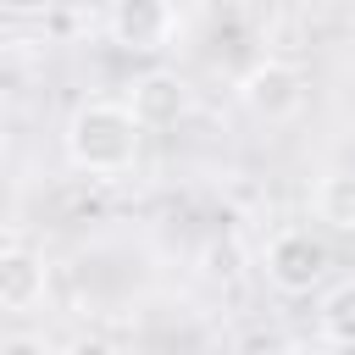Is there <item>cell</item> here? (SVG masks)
Returning a JSON list of instances; mask_svg holds the SVG:
<instances>
[{
  "mask_svg": "<svg viewBox=\"0 0 355 355\" xmlns=\"http://www.w3.org/2000/svg\"><path fill=\"white\" fill-rule=\"evenodd\" d=\"M67 161L89 178H122L139 166V144H144V128L133 122L128 100H83L72 105L67 116Z\"/></svg>",
  "mask_w": 355,
  "mask_h": 355,
  "instance_id": "cell-1",
  "label": "cell"
},
{
  "mask_svg": "<svg viewBox=\"0 0 355 355\" xmlns=\"http://www.w3.org/2000/svg\"><path fill=\"white\" fill-rule=\"evenodd\" d=\"M239 100L250 116L261 122H294L311 100V78L300 61H283V55H261L255 67L239 72Z\"/></svg>",
  "mask_w": 355,
  "mask_h": 355,
  "instance_id": "cell-2",
  "label": "cell"
},
{
  "mask_svg": "<svg viewBox=\"0 0 355 355\" xmlns=\"http://www.w3.org/2000/svg\"><path fill=\"white\" fill-rule=\"evenodd\" d=\"M261 272H266V283H272L277 294H288V300H305V294H316V288L327 283V272H333V255H327V244H322L311 227H283V233L266 244V255H261Z\"/></svg>",
  "mask_w": 355,
  "mask_h": 355,
  "instance_id": "cell-3",
  "label": "cell"
},
{
  "mask_svg": "<svg viewBox=\"0 0 355 355\" xmlns=\"http://www.w3.org/2000/svg\"><path fill=\"white\" fill-rule=\"evenodd\" d=\"M111 39L139 55H161L178 39V6L172 0H116L111 6Z\"/></svg>",
  "mask_w": 355,
  "mask_h": 355,
  "instance_id": "cell-4",
  "label": "cell"
},
{
  "mask_svg": "<svg viewBox=\"0 0 355 355\" xmlns=\"http://www.w3.org/2000/svg\"><path fill=\"white\" fill-rule=\"evenodd\" d=\"M128 111H133L139 128H178V122L194 111V89H189L178 72L150 67L144 78H133V89H128Z\"/></svg>",
  "mask_w": 355,
  "mask_h": 355,
  "instance_id": "cell-5",
  "label": "cell"
},
{
  "mask_svg": "<svg viewBox=\"0 0 355 355\" xmlns=\"http://www.w3.org/2000/svg\"><path fill=\"white\" fill-rule=\"evenodd\" d=\"M44 294H50V266H44V255L28 250V244H0V311L28 316V311L44 305Z\"/></svg>",
  "mask_w": 355,
  "mask_h": 355,
  "instance_id": "cell-6",
  "label": "cell"
},
{
  "mask_svg": "<svg viewBox=\"0 0 355 355\" xmlns=\"http://www.w3.org/2000/svg\"><path fill=\"white\" fill-rule=\"evenodd\" d=\"M311 211L333 233H355V172H322L311 189Z\"/></svg>",
  "mask_w": 355,
  "mask_h": 355,
  "instance_id": "cell-7",
  "label": "cell"
},
{
  "mask_svg": "<svg viewBox=\"0 0 355 355\" xmlns=\"http://www.w3.org/2000/svg\"><path fill=\"white\" fill-rule=\"evenodd\" d=\"M322 333L338 344H355V283H338L322 300Z\"/></svg>",
  "mask_w": 355,
  "mask_h": 355,
  "instance_id": "cell-8",
  "label": "cell"
},
{
  "mask_svg": "<svg viewBox=\"0 0 355 355\" xmlns=\"http://www.w3.org/2000/svg\"><path fill=\"white\" fill-rule=\"evenodd\" d=\"M61 355H122V349H116L111 338H94V333H83V338H72Z\"/></svg>",
  "mask_w": 355,
  "mask_h": 355,
  "instance_id": "cell-9",
  "label": "cell"
},
{
  "mask_svg": "<svg viewBox=\"0 0 355 355\" xmlns=\"http://www.w3.org/2000/svg\"><path fill=\"white\" fill-rule=\"evenodd\" d=\"M0 355H50V349L33 333H11V338H0Z\"/></svg>",
  "mask_w": 355,
  "mask_h": 355,
  "instance_id": "cell-10",
  "label": "cell"
},
{
  "mask_svg": "<svg viewBox=\"0 0 355 355\" xmlns=\"http://www.w3.org/2000/svg\"><path fill=\"white\" fill-rule=\"evenodd\" d=\"M55 0H0V11H11V17H44Z\"/></svg>",
  "mask_w": 355,
  "mask_h": 355,
  "instance_id": "cell-11",
  "label": "cell"
},
{
  "mask_svg": "<svg viewBox=\"0 0 355 355\" xmlns=\"http://www.w3.org/2000/svg\"><path fill=\"white\" fill-rule=\"evenodd\" d=\"M0 116H6V83H0Z\"/></svg>",
  "mask_w": 355,
  "mask_h": 355,
  "instance_id": "cell-12",
  "label": "cell"
}]
</instances>
